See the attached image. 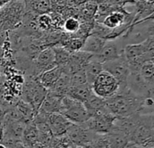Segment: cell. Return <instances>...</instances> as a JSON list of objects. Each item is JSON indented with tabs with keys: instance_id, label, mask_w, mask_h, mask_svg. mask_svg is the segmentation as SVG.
<instances>
[{
	"instance_id": "cell-1",
	"label": "cell",
	"mask_w": 154,
	"mask_h": 148,
	"mask_svg": "<svg viewBox=\"0 0 154 148\" xmlns=\"http://www.w3.org/2000/svg\"><path fill=\"white\" fill-rule=\"evenodd\" d=\"M140 100V96L135 95L127 88L119 90L115 95L105 99V108L115 117H130L139 113Z\"/></svg>"
},
{
	"instance_id": "cell-2",
	"label": "cell",
	"mask_w": 154,
	"mask_h": 148,
	"mask_svg": "<svg viewBox=\"0 0 154 148\" xmlns=\"http://www.w3.org/2000/svg\"><path fill=\"white\" fill-rule=\"evenodd\" d=\"M25 13L24 0H10L0 9V31L10 32L19 28Z\"/></svg>"
},
{
	"instance_id": "cell-3",
	"label": "cell",
	"mask_w": 154,
	"mask_h": 148,
	"mask_svg": "<svg viewBox=\"0 0 154 148\" xmlns=\"http://www.w3.org/2000/svg\"><path fill=\"white\" fill-rule=\"evenodd\" d=\"M60 114L64 116L70 122L76 125L84 124L91 117V114L82 102L67 96L63 97L62 99Z\"/></svg>"
},
{
	"instance_id": "cell-4",
	"label": "cell",
	"mask_w": 154,
	"mask_h": 148,
	"mask_svg": "<svg viewBox=\"0 0 154 148\" xmlns=\"http://www.w3.org/2000/svg\"><path fill=\"white\" fill-rule=\"evenodd\" d=\"M47 93L48 90L40 83L38 79L35 80L30 78L24 84L22 99L23 101L32 107L35 112H37Z\"/></svg>"
},
{
	"instance_id": "cell-5",
	"label": "cell",
	"mask_w": 154,
	"mask_h": 148,
	"mask_svg": "<svg viewBox=\"0 0 154 148\" xmlns=\"http://www.w3.org/2000/svg\"><path fill=\"white\" fill-rule=\"evenodd\" d=\"M115 118L105 108L91 115L90 118L81 125L97 135H107L111 132Z\"/></svg>"
},
{
	"instance_id": "cell-6",
	"label": "cell",
	"mask_w": 154,
	"mask_h": 148,
	"mask_svg": "<svg viewBox=\"0 0 154 148\" xmlns=\"http://www.w3.org/2000/svg\"><path fill=\"white\" fill-rule=\"evenodd\" d=\"M119 89L120 85L118 81L105 70H103L99 74L92 85L93 92L103 99H107L115 95L119 91Z\"/></svg>"
},
{
	"instance_id": "cell-7",
	"label": "cell",
	"mask_w": 154,
	"mask_h": 148,
	"mask_svg": "<svg viewBox=\"0 0 154 148\" xmlns=\"http://www.w3.org/2000/svg\"><path fill=\"white\" fill-rule=\"evenodd\" d=\"M103 70L109 72L118 81L120 85L119 90L127 89V80L130 74V68L123 54L116 60L103 63Z\"/></svg>"
},
{
	"instance_id": "cell-8",
	"label": "cell",
	"mask_w": 154,
	"mask_h": 148,
	"mask_svg": "<svg viewBox=\"0 0 154 148\" xmlns=\"http://www.w3.org/2000/svg\"><path fill=\"white\" fill-rule=\"evenodd\" d=\"M124 47L125 44L122 38L121 40L118 38L113 40H106L101 52L98 54L93 55V58L101 63L116 60L123 54Z\"/></svg>"
},
{
	"instance_id": "cell-9",
	"label": "cell",
	"mask_w": 154,
	"mask_h": 148,
	"mask_svg": "<svg viewBox=\"0 0 154 148\" xmlns=\"http://www.w3.org/2000/svg\"><path fill=\"white\" fill-rule=\"evenodd\" d=\"M54 60V52L52 47L43 49L34 60V74L37 75V79L44 71L56 67Z\"/></svg>"
},
{
	"instance_id": "cell-10",
	"label": "cell",
	"mask_w": 154,
	"mask_h": 148,
	"mask_svg": "<svg viewBox=\"0 0 154 148\" xmlns=\"http://www.w3.org/2000/svg\"><path fill=\"white\" fill-rule=\"evenodd\" d=\"M66 135L72 142L82 145L92 144L99 135L85 128L84 126L76 124H72L68 128Z\"/></svg>"
},
{
	"instance_id": "cell-11",
	"label": "cell",
	"mask_w": 154,
	"mask_h": 148,
	"mask_svg": "<svg viewBox=\"0 0 154 148\" xmlns=\"http://www.w3.org/2000/svg\"><path fill=\"white\" fill-rule=\"evenodd\" d=\"M47 124L50 132L54 135H61L67 132L68 128L72 125L64 116L60 113H52L47 115Z\"/></svg>"
},
{
	"instance_id": "cell-12",
	"label": "cell",
	"mask_w": 154,
	"mask_h": 148,
	"mask_svg": "<svg viewBox=\"0 0 154 148\" xmlns=\"http://www.w3.org/2000/svg\"><path fill=\"white\" fill-rule=\"evenodd\" d=\"M149 83H148L141 76L140 71H130L127 80V88L137 96H142L147 90Z\"/></svg>"
},
{
	"instance_id": "cell-13",
	"label": "cell",
	"mask_w": 154,
	"mask_h": 148,
	"mask_svg": "<svg viewBox=\"0 0 154 148\" xmlns=\"http://www.w3.org/2000/svg\"><path fill=\"white\" fill-rule=\"evenodd\" d=\"M26 127V123L23 120L7 122L4 129L5 139L6 140L8 139V142L20 140L21 138H23Z\"/></svg>"
},
{
	"instance_id": "cell-14",
	"label": "cell",
	"mask_w": 154,
	"mask_h": 148,
	"mask_svg": "<svg viewBox=\"0 0 154 148\" xmlns=\"http://www.w3.org/2000/svg\"><path fill=\"white\" fill-rule=\"evenodd\" d=\"M62 99H63L62 97L56 96L48 91L37 113H44V114L60 113L61 107H62Z\"/></svg>"
},
{
	"instance_id": "cell-15",
	"label": "cell",
	"mask_w": 154,
	"mask_h": 148,
	"mask_svg": "<svg viewBox=\"0 0 154 148\" xmlns=\"http://www.w3.org/2000/svg\"><path fill=\"white\" fill-rule=\"evenodd\" d=\"M63 72V66H56V67H54L51 70H48L46 71H44L42 74H40V76L38 77V81L48 90L59 80Z\"/></svg>"
},
{
	"instance_id": "cell-16",
	"label": "cell",
	"mask_w": 154,
	"mask_h": 148,
	"mask_svg": "<svg viewBox=\"0 0 154 148\" xmlns=\"http://www.w3.org/2000/svg\"><path fill=\"white\" fill-rule=\"evenodd\" d=\"M140 115H149L154 112V83L149 84L145 93L140 97Z\"/></svg>"
},
{
	"instance_id": "cell-17",
	"label": "cell",
	"mask_w": 154,
	"mask_h": 148,
	"mask_svg": "<svg viewBox=\"0 0 154 148\" xmlns=\"http://www.w3.org/2000/svg\"><path fill=\"white\" fill-rule=\"evenodd\" d=\"M106 40L103 38H101L99 36L94 35V34H89L86 39L85 40V43L81 49V51L88 52L90 54L95 55L98 54L101 50L103 49Z\"/></svg>"
},
{
	"instance_id": "cell-18",
	"label": "cell",
	"mask_w": 154,
	"mask_h": 148,
	"mask_svg": "<svg viewBox=\"0 0 154 148\" xmlns=\"http://www.w3.org/2000/svg\"><path fill=\"white\" fill-rule=\"evenodd\" d=\"M93 93L94 92L92 90V86L89 85L88 83H85L80 86L71 87L67 91L66 96L84 103Z\"/></svg>"
},
{
	"instance_id": "cell-19",
	"label": "cell",
	"mask_w": 154,
	"mask_h": 148,
	"mask_svg": "<svg viewBox=\"0 0 154 148\" xmlns=\"http://www.w3.org/2000/svg\"><path fill=\"white\" fill-rule=\"evenodd\" d=\"M105 135L109 148H126L130 144L129 137L119 131L112 130Z\"/></svg>"
},
{
	"instance_id": "cell-20",
	"label": "cell",
	"mask_w": 154,
	"mask_h": 148,
	"mask_svg": "<svg viewBox=\"0 0 154 148\" xmlns=\"http://www.w3.org/2000/svg\"><path fill=\"white\" fill-rule=\"evenodd\" d=\"M103 70V63L94 60L92 56L88 63L85 67V75H86V80L87 83L89 85H93L94 80L97 78V76Z\"/></svg>"
},
{
	"instance_id": "cell-21",
	"label": "cell",
	"mask_w": 154,
	"mask_h": 148,
	"mask_svg": "<svg viewBox=\"0 0 154 148\" xmlns=\"http://www.w3.org/2000/svg\"><path fill=\"white\" fill-rule=\"evenodd\" d=\"M83 104L91 115L105 108V99L96 96L94 93H93Z\"/></svg>"
},
{
	"instance_id": "cell-22",
	"label": "cell",
	"mask_w": 154,
	"mask_h": 148,
	"mask_svg": "<svg viewBox=\"0 0 154 148\" xmlns=\"http://www.w3.org/2000/svg\"><path fill=\"white\" fill-rule=\"evenodd\" d=\"M54 52V60L57 66H64L66 65L71 58L72 53L69 52L66 49H64L61 45H55L52 47Z\"/></svg>"
},
{
	"instance_id": "cell-23",
	"label": "cell",
	"mask_w": 154,
	"mask_h": 148,
	"mask_svg": "<svg viewBox=\"0 0 154 148\" xmlns=\"http://www.w3.org/2000/svg\"><path fill=\"white\" fill-rule=\"evenodd\" d=\"M80 25H81V23H80L78 18L68 17V18L64 19L63 25H62V28L65 34H67L69 35H72V34H74L78 32Z\"/></svg>"
},
{
	"instance_id": "cell-24",
	"label": "cell",
	"mask_w": 154,
	"mask_h": 148,
	"mask_svg": "<svg viewBox=\"0 0 154 148\" xmlns=\"http://www.w3.org/2000/svg\"><path fill=\"white\" fill-rule=\"evenodd\" d=\"M85 83H87V80H86L85 69L70 74V86L71 87L80 86Z\"/></svg>"
},
{
	"instance_id": "cell-25",
	"label": "cell",
	"mask_w": 154,
	"mask_h": 148,
	"mask_svg": "<svg viewBox=\"0 0 154 148\" xmlns=\"http://www.w3.org/2000/svg\"><path fill=\"white\" fill-rule=\"evenodd\" d=\"M37 132L38 130L35 125H31V126H26L23 138H25V140H26L28 143H33L37 140Z\"/></svg>"
},
{
	"instance_id": "cell-26",
	"label": "cell",
	"mask_w": 154,
	"mask_h": 148,
	"mask_svg": "<svg viewBox=\"0 0 154 148\" xmlns=\"http://www.w3.org/2000/svg\"><path fill=\"white\" fill-rule=\"evenodd\" d=\"M8 37V32L0 31V47H4Z\"/></svg>"
},
{
	"instance_id": "cell-27",
	"label": "cell",
	"mask_w": 154,
	"mask_h": 148,
	"mask_svg": "<svg viewBox=\"0 0 154 148\" xmlns=\"http://www.w3.org/2000/svg\"><path fill=\"white\" fill-rule=\"evenodd\" d=\"M106 1H107L108 3H110V4L115 6V7H122V6L125 4V2L128 1V0H106Z\"/></svg>"
},
{
	"instance_id": "cell-28",
	"label": "cell",
	"mask_w": 154,
	"mask_h": 148,
	"mask_svg": "<svg viewBox=\"0 0 154 148\" xmlns=\"http://www.w3.org/2000/svg\"><path fill=\"white\" fill-rule=\"evenodd\" d=\"M146 116L148 117L149 121V123H150V125H151L152 128L154 129V112H153V113H151V114H149V115H146Z\"/></svg>"
},
{
	"instance_id": "cell-29",
	"label": "cell",
	"mask_w": 154,
	"mask_h": 148,
	"mask_svg": "<svg viewBox=\"0 0 154 148\" xmlns=\"http://www.w3.org/2000/svg\"><path fill=\"white\" fill-rule=\"evenodd\" d=\"M126 148H143V146L141 144H134V143H131L127 145Z\"/></svg>"
},
{
	"instance_id": "cell-30",
	"label": "cell",
	"mask_w": 154,
	"mask_h": 148,
	"mask_svg": "<svg viewBox=\"0 0 154 148\" xmlns=\"http://www.w3.org/2000/svg\"><path fill=\"white\" fill-rule=\"evenodd\" d=\"M10 0H0V9H1L5 5H7Z\"/></svg>"
},
{
	"instance_id": "cell-31",
	"label": "cell",
	"mask_w": 154,
	"mask_h": 148,
	"mask_svg": "<svg viewBox=\"0 0 154 148\" xmlns=\"http://www.w3.org/2000/svg\"><path fill=\"white\" fill-rule=\"evenodd\" d=\"M4 48L3 47H0V61H1V59H2V57H3V55H4Z\"/></svg>"
},
{
	"instance_id": "cell-32",
	"label": "cell",
	"mask_w": 154,
	"mask_h": 148,
	"mask_svg": "<svg viewBox=\"0 0 154 148\" xmlns=\"http://www.w3.org/2000/svg\"><path fill=\"white\" fill-rule=\"evenodd\" d=\"M0 148H8L5 144H0Z\"/></svg>"
},
{
	"instance_id": "cell-33",
	"label": "cell",
	"mask_w": 154,
	"mask_h": 148,
	"mask_svg": "<svg viewBox=\"0 0 154 148\" xmlns=\"http://www.w3.org/2000/svg\"><path fill=\"white\" fill-rule=\"evenodd\" d=\"M154 16V12H153V13H152V14H151L150 16ZM149 16H148V17H149Z\"/></svg>"
},
{
	"instance_id": "cell-34",
	"label": "cell",
	"mask_w": 154,
	"mask_h": 148,
	"mask_svg": "<svg viewBox=\"0 0 154 148\" xmlns=\"http://www.w3.org/2000/svg\"><path fill=\"white\" fill-rule=\"evenodd\" d=\"M153 81H154V72H153Z\"/></svg>"
}]
</instances>
